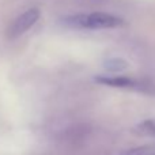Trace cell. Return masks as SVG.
<instances>
[{"instance_id": "cell-4", "label": "cell", "mask_w": 155, "mask_h": 155, "mask_svg": "<svg viewBox=\"0 0 155 155\" xmlns=\"http://www.w3.org/2000/svg\"><path fill=\"white\" fill-rule=\"evenodd\" d=\"M118 155H155V144H146L140 146V147L129 148Z\"/></svg>"}, {"instance_id": "cell-3", "label": "cell", "mask_w": 155, "mask_h": 155, "mask_svg": "<svg viewBox=\"0 0 155 155\" xmlns=\"http://www.w3.org/2000/svg\"><path fill=\"white\" fill-rule=\"evenodd\" d=\"M95 80L101 84L112 86V87H136L137 82L125 76H95Z\"/></svg>"}, {"instance_id": "cell-5", "label": "cell", "mask_w": 155, "mask_h": 155, "mask_svg": "<svg viewBox=\"0 0 155 155\" xmlns=\"http://www.w3.org/2000/svg\"><path fill=\"white\" fill-rule=\"evenodd\" d=\"M105 67L109 71H114V72H120L121 70L127 67V63L123 59H110L105 63Z\"/></svg>"}, {"instance_id": "cell-2", "label": "cell", "mask_w": 155, "mask_h": 155, "mask_svg": "<svg viewBox=\"0 0 155 155\" xmlns=\"http://www.w3.org/2000/svg\"><path fill=\"white\" fill-rule=\"evenodd\" d=\"M40 15L41 12L38 8H30V10L25 11L23 14H21L8 27L7 30L8 38H18L19 35L26 33L40 19Z\"/></svg>"}, {"instance_id": "cell-6", "label": "cell", "mask_w": 155, "mask_h": 155, "mask_svg": "<svg viewBox=\"0 0 155 155\" xmlns=\"http://www.w3.org/2000/svg\"><path fill=\"white\" fill-rule=\"evenodd\" d=\"M137 131L143 132V134L151 135V136H155V123L151 121V120L144 121V123H142V124L137 125Z\"/></svg>"}, {"instance_id": "cell-1", "label": "cell", "mask_w": 155, "mask_h": 155, "mask_svg": "<svg viewBox=\"0 0 155 155\" xmlns=\"http://www.w3.org/2000/svg\"><path fill=\"white\" fill-rule=\"evenodd\" d=\"M70 27L75 29H114L121 25H124V21L121 18L112 14L106 12H91V14H76L71 15L63 21Z\"/></svg>"}]
</instances>
